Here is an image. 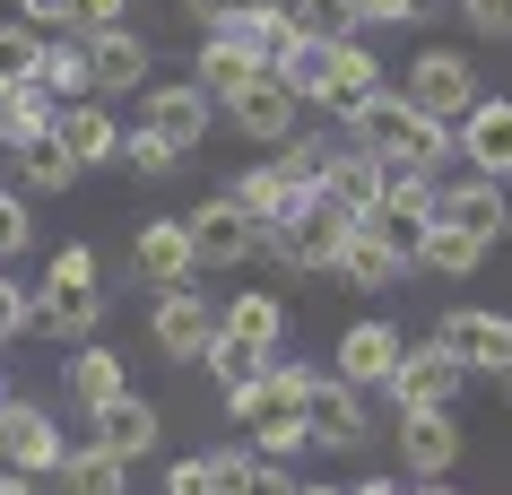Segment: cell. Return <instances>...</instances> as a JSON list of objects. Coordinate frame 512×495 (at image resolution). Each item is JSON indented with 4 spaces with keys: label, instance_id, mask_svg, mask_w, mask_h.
<instances>
[{
    "label": "cell",
    "instance_id": "cell-45",
    "mask_svg": "<svg viewBox=\"0 0 512 495\" xmlns=\"http://www.w3.org/2000/svg\"><path fill=\"white\" fill-rule=\"evenodd\" d=\"M165 495H217V469L209 461H174L165 469Z\"/></svg>",
    "mask_w": 512,
    "mask_h": 495
},
{
    "label": "cell",
    "instance_id": "cell-50",
    "mask_svg": "<svg viewBox=\"0 0 512 495\" xmlns=\"http://www.w3.org/2000/svg\"><path fill=\"white\" fill-rule=\"evenodd\" d=\"M348 495H408V487H400V478H356Z\"/></svg>",
    "mask_w": 512,
    "mask_h": 495
},
{
    "label": "cell",
    "instance_id": "cell-1",
    "mask_svg": "<svg viewBox=\"0 0 512 495\" xmlns=\"http://www.w3.org/2000/svg\"><path fill=\"white\" fill-rule=\"evenodd\" d=\"M348 209H330L322 192H304L296 209H287V218L270 226V235H261V252H270L278 270H296V278H313V270H330V252H339V235H348Z\"/></svg>",
    "mask_w": 512,
    "mask_h": 495
},
{
    "label": "cell",
    "instance_id": "cell-32",
    "mask_svg": "<svg viewBox=\"0 0 512 495\" xmlns=\"http://www.w3.org/2000/svg\"><path fill=\"white\" fill-rule=\"evenodd\" d=\"M9 157L27 174V192H70V183H79V165H70V148H61L53 131H35L27 148H9Z\"/></svg>",
    "mask_w": 512,
    "mask_h": 495
},
{
    "label": "cell",
    "instance_id": "cell-21",
    "mask_svg": "<svg viewBox=\"0 0 512 495\" xmlns=\"http://www.w3.org/2000/svg\"><path fill=\"white\" fill-rule=\"evenodd\" d=\"M87 417H96V435H87V443H105V452H122V461H139V452L157 443V409H148L131 383L113 391V400H96Z\"/></svg>",
    "mask_w": 512,
    "mask_h": 495
},
{
    "label": "cell",
    "instance_id": "cell-25",
    "mask_svg": "<svg viewBox=\"0 0 512 495\" xmlns=\"http://www.w3.org/2000/svg\"><path fill=\"white\" fill-rule=\"evenodd\" d=\"M226 200H235V209H243L252 226H261V235H270V226L287 218V209H296L304 192L287 183V174H278V157H270V165H243V174H235V192H226Z\"/></svg>",
    "mask_w": 512,
    "mask_h": 495
},
{
    "label": "cell",
    "instance_id": "cell-4",
    "mask_svg": "<svg viewBox=\"0 0 512 495\" xmlns=\"http://www.w3.org/2000/svg\"><path fill=\"white\" fill-rule=\"evenodd\" d=\"M460 383H469V365H460L443 339H426V348H400V365H391L382 400H391V409H452Z\"/></svg>",
    "mask_w": 512,
    "mask_h": 495
},
{
    "label": "cell",
    "instance_id": "cell-29",
    "mask_svg": "<svg viewBox=\"0 0 512 495\" xmlns=\"http://www.w3.org/2000/svg\"><path fill=\"white\" fill-rule=\"evenodd\" d=\"M252 79H261V61H252V53H235L226 35H209V44H200V70H191V87H200L209 105H226V96H243Z\"/></svg>",
    "mask_w": 512,
    "mask_h": 495
},
{
    "label": "cell",
    "instance_id": "cell-11",
    "mask_svg": "<svg viewBox=\"0 0 512 495\" xmlns=\"http://www.w3.org/2000/svg\"><path fill=\"white\" fill-rule=\"evenodd\" d=\"M209 339H217V304L200 296L191 278H183V287H157V348H165V357H174V365H200Z\"/></svg>",
    "mask_w": 512,
    "mask_h": 495
},
{
    "label": "cell",
    "instance_id": "cell-28",
    "mask_svg": "<svg viewBox=\"0 0 512 495\" xmlns=\"http://www.w3.org/2000/svg\"><path fill=\"white\" fill-rule=\"evenodd\" d=\"M486 252H495V235H469V226H426V244H417V261H426L434 278H478L486 270Z\"/></svg>",
    "mask_w": 512,
    "mask_h": 495
},
{
    "label": "cell",
    "instance_id": "cell-24",
    "mask_svg": "<svg viewBox=\"0 0 512 495\" xmlns=\"http://www.w3.org/2000/svg\"><path fill=\"white\" fill-rule=\"evenodd\" d=\"M408 113H417V105H408L400 87L382 79L374 96H365L356 113H339V122H348V139H356V148H374V157H391V148H400V131H408Z\"/></svg>",
    "mask_w": 512,
    "mask_h": 495
},
{
    "label": "cell",
    "instance_id": "cell-43",
    "mask_svg": "<svg viewBox=\"0 0 512 495\" xmlns=\"http://www.w3.org/2000/svg\"><path fill=\"white\" fill-rule=\"evenodd\" d=\"M44 278H61V287H96V252H87V244H61Z\"/></svg>",
    "mask_w": 512,
    "mask_h": 495
},
{
    "label": "cell",
    "instance_id": "cell-55",
    "mask_svg": "<svg viewBox=\"0 0 512 495\" xmlns=\"http://www.w3.org/2000/svg\"><path fill=\"white\" fill-rule=\"evenodd\" d=\"M504 400H512V374H504Z\"/></svg>",
    "mask_w": 512,
    "mask_h": 495
},
{
    "label": "cell",
    "instance_id": "cell-3",
    "mask_svg": "<svg viewBox=\"0 0 512 495\" xmlns=\"http://www.w3.org/2000/svg\"><path fill=\"white\" fill-rule=\"evenodd\" d=\"M400 96H408L417 113H434V122H460V113L478 105L486 87H478V70H469V53H452V44H434V53H417V61H408Z\"/></svg>",
    "mask_w": 512,
    "mask_h": 495
},
{
    "label": "cell",
    "instance_id": "cell-42",
    "mask_svg": "<svg viewBox=\"0 0 512 495\" xmlns=\"http://www.w3.org/2000/svg\"><path fill=\"white\" fill-rule=\"evenodd\" d=\"M235 495H296V478H287V461H261V452H252V461H243V487Z\"/></svg>",
    "mask_w": 512,
    "mask_h": 495
},
{
    "label": "cell",
    "instance_id": "cell-5",
    "mask_svg": "<svg viewBox=\"0 0 512 495\" xmlns=\"http://www.w3.org/2000/svg\"><path fill=\"white\" fill-rule=\"evenodd\" d=\"M434 339H443L469 374H512V313H495V304H452Z\"/></svg>",
    "mask_w": 512,
    "mask_h": 495
},
{
    "label": "cell",
    "instance_id": "cell-47",
    "mask_svg": "<svg viewBox=\"0 0 512 495\" xmlns=\"http://www.w3.org/2000/svg\"><path fill=\"white\" fill-rule=\"evenodd\" d=\"M18 18H27L35 35H61L70 27V0H18Z\"/></svg>",
    "mask_w": 512,
    "mask_h": 495
},
{
    "label": "cell",
    "instance_id": "cell-52",
    "mask_svg": "<svg viewBox=\"0 0 512 495\" xmlns=\"http://www.w3.org/2000/svg\"><path fill=\"white\" fill-rule=\"evenodd\" d=\"M408 495H460V487H443V478H417V487H408Z\"/></svg>",
    "mask_w": 512,
    "mask_h": 495
},
{
    "label": "cell",
    "instance_id": "cell-34",
    "mask_svg": "<svg viewBox=\"0 0 512 495\" xmlns=\"http://www.w3.org/2000/svg\"><path fill=\"white\" fill-rule=\"evenodd\" d=\"M278 79H287V96H296V105H322L330 44H322V35H296V44H287V61H278Z\"/></svg>",
    "mask_w": 512,
    "mask_h": 495
},
{
    "label": "cell",
    "instance_id": "cell-12",
    "mask_svg": "<svg viewBox=\"0 0 512 495\" xmlns=\"http://www.w3.org/2000/svg\"><path fill=\"white\" fill-rule=\"evenodd\" d=\"M452 148L469 174H512V96H478L452 122Z\"/></svg>",
    "mask_w": 512,
    "mask_h": 495
},
{
    "label": "cell",
    "instance_id": "cell-22",
    "mask_svg": "<svg viewBox=\"0 0 512 495\" xmlns=\"http://www.w3.org/2000/svg\"><path fill=\"white\" fill-rule=\"evenodd\" d=\"M217 330L243 339V348H261V357H278V339H287V304H278L270 287H243V296L217 304Z\"/></svg>",
    "mask_w": 512,
    "mask_h": 495
},
{
    "label": "cell",
    "instance_id": "cell-31",
    "mask_svg": "<svg viewBox=\"0 0 512 495\" xmlns=\"http://www.w3.org/2000/svg\"><path fill=\"white\" fill-rule=\"evenodd\" d=\"M53 96H44V87L35 79H18V87H0V148H27L35 131H53Z\"/></svg>",
    "mask_w": 512,
    "mask_h": 495
},
{
    "label": "cell",
    "instance_id": "cell-36",
    "mask_svg": "<svg viewBox=\"0 0 512 495\" xmlns=\"http://www.w3.org/2000/svg\"><path fill=\"white\" fill-rule=\"evenodd\" d=\"M330 148H339V139H322V131H287V139H278V174H287L296 192H313L322 165H330Z\"/></svg>",
    "mask_w": 512,
    "mask_h": 495
},
{
    "label": "cell",
    "instance_id": "cell-13",
    "mask_svg": "<svg viewBox=\"0 0 512 495\" xmlns=\"http://www.w3.org/2000/svg\"><path fill=\"white\" fill-rule=\"evenodd\" d=\"M391 417H400V469H408V478H452L460 417L452 409H391Z\"/></svg>",
    "mask_w": 512,
    "mask_h": 495
},
{
    "label": "cell",
    "instance_id": "cell-2",
    "mask_svg": "<svg viewBox=\"0 0 512 495\" xmlns=\"http://www.w3.org/2000/svg\"><path fill=\"white\" fill-rule=\"evenodd\" d=\"M304 443L313 452H365L374 443V391L339 383V374L304 383Z\"/></svg>",
    "mask_w": 512,
    "mask_h": 495
},
{
    "label": "cell",
    "instance_id": "cell-30",
    "mask_svg": "<svg viewBox=\"0 0 512 495\" xmlns=\"http://www.w3.org/2000/svg\"><path fill=\"white\" fill-rule=\"evenodd\" d=\"M35 87H44L53 105H79V96H96V87H87V44H61V35H44V53H35Z\"/></svg>",
    "mask_w": 512,
    "mask_h": 495
},
{
    "label": "cell",
    "instance_id": "cell-19",
    "mask_svg": "<svg viewBox=\"0 0 512 495\" xmlns=\"http://www.w3.org/2000/svg\"><path fill=\"white\" fill-rule=\"evenodd\" d=\"M296 96H287V79H278V70H261V79L243 87V96H226V122H235L243 139H261V148H278V139L296 131Z\"/></svg>",
    "mask_w": 512,
    "mask_h": 495
},
{
    "label": "cell",
    "instance_id": "cell-40",
    "mask_svg": "<svg viewBox=\"0 0 512 495\" xmlns=\"http://www.w3.org/2000/svg\"><path fill=\"white\" fill-rule=\"evenodd\" d=\"M113 157H131V174H174V148H165V139H148V131H122V148H113Z\"/></svg>",
    "mask_w": 512,
    "mask_h": 495
},
{
    "label": "cell",
    "instance_id": "cell-18",
    "mask_svg": "<svg viewBox=\"0 0 512 495\" xmlns=\"http://www.w3.org/2000/svg\"><path fill=\"white\" fill-rule=\"evenodd\" d=\"M313 192H322L330 209H348V218H374V200H382V157H374V148H356V139H339Z\"/></svg>",
    "mask_w": 512,
    "mask_h": 495
},
{
    "label": "cell",
    "instance_id": "cell-6",
    "mask_svg": "<svg viewBox=\"0 0 512 495\" xmlns=\"http://www.w3.org/2000/svg\"><path fill=\"white\" fill-rule=\"evenodd\" d=\"M191 261H200V270H243V261H252V252H261V226L243 218L235 200L217 192V200H200V209H191Z\"/></svg>",
    "mask_w": 512,
    "mask_h": 495
},
{
    "label": "cell",
    "instance_id": "cell-8",
    "mask_svg": "<svg viewBox=\"0 0 512 495\" xmlns=\"http://www.w3.org/2000/svg\"><path fill=\"white\" fill-rule=\"evenodd\" d=\"M139 131H148V139H165L174 157H191V148L209 139V96H200L191 79L148 87V96H139Z\"/></svg>",
    "mask_w": 512,
    "mask_h": 495
},
{
    "label": "cell",
    "instance_id": "cell-53",
    "mask_svg": "<svg viewBox=\"0 0 512 495\" xmlns=\"http://www.w3.org/2000/svg\"><path fill=\"white\" fill-rule=\"evenodd\" d=\"M296 495H348V487H296Z\"/></svg>",
    "mask_w": 512,
    "mask_h": 495
},
{
    "label": "cell",
    "instance_id": "cell-49",
    "mask_svg": "<svg viewBox=\"0 0 512 495\" xmlns=\"http://www.w3.org/2000/svg\"><path fill=\"white\" fill-rule=\"evenodd\" d=\"M0 495H35V478H27V469H9V461H0Z\"/></svg>",
    "mask_w": 512,
    "mask_h": 495
},
{
    "label": "cell",
    "instance_id": "cell-33",
    "mask_svg": "<svg viewBox=\"0 0 512 495\" xmlns=\"http://www.w3.org/2000/svg\"><path fill=\"white\" fill-rule=\"evenodd\" d=\"M113 391H122V357L96 348V339H79V348H70V400L96 409V400H113Z\"/></svg>",
    "mask_w": 512,
    "mask_h": 495
},
{
    "label": "cell",
    "instance_id": "cell-46",
    "mask_svg": "<svg viewBox=\"0 0 512 495\" xmlns=\"http://www.w3.org/2000/svg\"><path fill=\"white\" fill-rule=\"evenodd\" d=\"M27 235H35V226H27V200L0 192V261H9V252H27Z\"/></svg>",
    "mask_w": 512,
    "mask_h": 495
},
{
    "label": "cell",
    "instance_id": "cell-48",
    "mask_svg": "<svg viewBox=\"0 0 512 495\" xmlns=\"http://www.w3.org/2000/svg\"><path fill=\"white\" fill-rule=\"evenodd\" d=\"M18 330H27V287L0 278V339H18Z\"/></svg>",
    "mask_w": 512,
    "mask_h": 495
},
{
    "label": "cell",
    "instance_id": "cell-39",
    "mask_svg": "<svg viewBox=\"0 0 512 495\" xmlns=\"http://www.w3.org/2000/svg\"><path fill=\"white\" fill-rule=\"evenodd\" d=\"M460 9V27L486 35V44H512V0H452Z\"/></svg>",
    "mask_w": 512,
    "mask_h": 495
},
{
    "label": "cell",
    "instance_id": "cell-41",
    "mask_svg": "<svg viewBox=\"0 0 512 495\" xmlns=\"http://www.w3.org/2000/svg\"><path fill=\"white\" fill-rule=\"evenodd\" d=\"M426 9H434V0H356V18H365V27H417Z\"/></svg>",
    "mask_w": 512,
    "mask_h": 495
},
{
    "label": "cell",
    "instance_id": "cell-51",
    "mask_svg": "<svg viewBox=\"0 0 512 495\" xmlns=\"http://www.w3.org/2000/svg\"><path fill=\"white\" fill-rule=\"evenodd\" d=\"M183 9H191V27H209L217 9H235V0H183Z\"/></svg>",
    "mask_w": 512,
    "mask_h": 495
},
{
    "label": "cell",
    "instance_id": "cell-37",
    "mask_svg": "<svg viewBox=\"0 0 512 495\" xmlns=\"http://www.w3.org/2000/svg\"><path fill=\"white\" fill-rule=\"evenodd\" d=\"M35 53H44V35H35L27 18H9V27H0V87L35 79Z\"/></svg>",
    "mask_w": 512,
    "mask_h": 495
},
{
    "label": "cell",
    "instance_id": "cell-26",
    "mask_svg": "<svg viewBox=\"0 0 512 495\" xmlns=\"http://www.w3.org/2000/svg\"><path fill=\"white\" fill-rule=\"evenodd\" d=\"M53 478H61V495H122V487H131V461L105 452V443H70Z\"/></svg>",
    "mask_w": 512,
    "mask_h": 495
},
{
    "label": "cell",
    "instance_id": "cell-27",
    "mask_svg": "<svg viewBox=\"0 0 512 495\" xmlns=\"http://www.w3.org/2000/svg\"><path fill=\"white\" fill-rule=\"evenodd\" d=\"M374 87H382V61L365 53L356 35H348V44H330V79H322V105H330V113H356Z\"/></svg>",
    "mask_w": 512,
    "mask_h": 495
},
{
    "label": "cell",
    "instance_id": "cell-14",
    "mask_svg": "<svg viewBox=\"0 0 512 495\" xmlns=\"http://www.w3.org/2000/svg\"><path fill=\"white\" fill-rule=\"evenodd\" d=\"M96 322H105L96 287H61V278H44V287L27 296V330H44L53 348H79V339H96Z\"/></svg>",
    "mask_w": 512,
    "mask_h": 495
},
{
    "label": "cell",
    "instance_id": "cell-23",
    "mask_svg": "<svg viewBox=\"0 0 512 495\" xmlns=\"http://www.w3.org/2000/svg\"><path fill=\"white\" fill-rule=\"evenodd\" d=\"M53 139L70 148V165H105L113 148H122V122H113L96 96H79V105H61V113H53Z\"/></svg>",
    "mask_w": 512,
    "mask_h": 495
},
{
    "label": "cell",
    "instance_id": "cell-9",
    "mask_svg": "<svg viewBox=\"0 0 512 495\" xmlns=\"http://www.w3.org/2000/svg\"><path fill=\"white\" fill-rule=\"evenodd\" d=\"M209 35H226L235 53H252L261 70H278L287 61V44H296V18L278 9V0H235V9H217L209 18Z\"/></svg>",
    "mask_w": 512,
    "mask_h": 495
},
{
    "label": "cell",
    "instance_id": "cell-10",
    "mask_svg": "<svg viewBox=\"0 0 512 495\" xmlns=\"http://www.w3.org/2000/svg\"><path fill=\"white\" fill-rule=\"evenodd\" d=\"M61 452H70V443H61V426L35 409V400H0V461H9V469H27V478H53Z\"/></svg>",
    "mask_w": 512,
    "mask_h": 495
},
{
    "label": "cell",
    "instance_id": "cell-15",
    "mask_svg": "<svg viewBox=\"0 0 512 495\" xmlns=\"http://www.w3.org/2000/svg\"><path fill=\"white\" fill-rule=\"evenodd\" d=\"M504 209H512V183H504V174H460V183H434V218H443V226L504 235Z\"/></svg>",
    "mask_w": 512,
    "mask_h": 495
},
{
    "label": "cell",
    "instance_id": "cell-7",
    "mask_svg": "<svg viewBox=\"0 0 512 495\" xmlns=\"http://www.w3.org/2000/svg\"><path fill=\"white\" fill-rule=\"evenodd\" d=\"M330 278H348L356 296H382V287H400V278H408V252L391 244L374 218H356L348 235H339V252H330Z\"/></svg>",
    "mask_w": 512,
    "mask_h": 495
},
{
    "label": "cell",
    "instance_id": "cell-38",
    "mask_svg": "<svg viewBox=\"0 0 512 495\" xmlns=\"http://www.w3.org/2000/svg\"><path fill=\"white\" fill-rule=\"evenodd\" d=\"M200 365H209L217 383H243V374H261V365H270V357H261V348H243V339H226V330H217L209 348H200Z\"/></svg>",
    "mask_w": 512,
    "mask_h": 495
},
{
    "label": "cell",
    "instance_id": "cell-17",
    "mask_svg": "<svg viewBox=\"0 0 512 495\" xmlns=\"http://www.w3.org/2000/svg\"><path fill=\"white\" fill-rule=\"evenodd\" d=\"M79 44H87V87H96V96H131V87H148V35L96 27V35H79Z\"/></svg>",
    "mask_w": 512,
    "mask_h": 495
},
{
    "label": "cell",
    "instance_id": "cell-16",
    "mask_svg": "<svg viewBox=\"0 0 512 495\" xmlns=\"http://www.w3.org/2000/svg\"><path fill=\"white\" fill-rule=\"evenodd\" d=\"M400 330L391 322H348L339 330V357H330V374H339V383H356V391H382L391 383V365H400Z\"/></svg>",
    "mask_w": 512,
    "mask_h": 495
},
{
    "label": "cell",
    "instance_id": "cell-54",
    "mask_svg": "<svg viewBox=\"0 0 512 495\" xmlns=\"http://www.w3.org/2000/svg\"><path fill=\"white\" fill-rule=\"evenodd\" d=\"M504 244H512V209H504Z\"/></svg>",
    "mask_w": 512,
    "mask_h": 495
},
{
    "label": "cell",
    "instance_id": "cell-35",
    "mask_svg": "<svg viewBox=\"0 0 512 495\" xmlns=\"http://www.w3.org/2000/svg\"><path fill=\"white\" fill-rule=\"evenodd\" d=\"M287 18H296V35H322V44H348V35H365L356 0H287Z\"/></svg>",
    "mask_w": 512,
    "mask_h": 495
},
{
    "label": "cell",
    "instance_id": "cell-44",
    "mask_svg": "<svg viewBox=\"0 0 512 495\" xmlns=\"http://www.w3.org/2000/svg\"><path fill=\"white\" fill-rule=\"evenodd\" d=\"M131 18V0H70V27L79 35H96V27H122Z\"/></svg>",
    "mask_w": 512,
    "mask_h": 495
},
{
    "label": "cell",
    "instance_id": "cell-20",
    "mask_svg": "<svg viewBox=\"0 0 512 495\" xmlns=\"http://www.w3.org/2000/svg\"><path fill=\"white\" fill-rule=\"evenodd\" d=\"M131 270L148 278V287H183V278H200V261H191V226L183 218H148L131 244Z\"/></svg>",
    "mask_w": 512,
    "mask_h": 495
},
{
    "label": "cell",
    "instance_id": "cell-56",
    "mask_svg": "<svg viewBox=\"0 0 512 495\" xmlns=\"http://www.w3.org/2000/svg\"><path fill=\"white\" fill-rule=\"evenodd\" d=\"M0 400H9V391H0Z\"/></svg>",
    "mask_w": 512,
    "mask_h": 495
}]
</instances>
